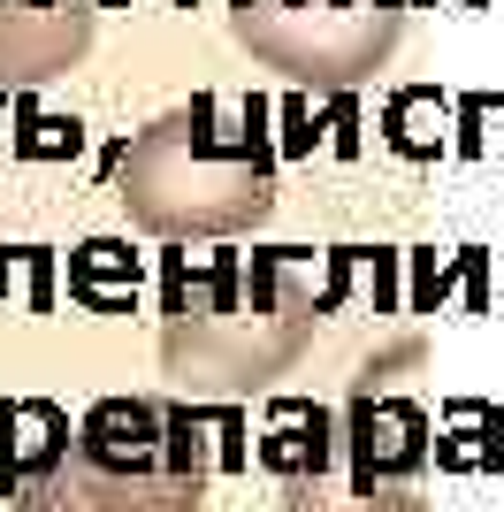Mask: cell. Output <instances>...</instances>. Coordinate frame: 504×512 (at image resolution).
<instances>
[{"mask_svg":"<svg viewBox=\"0 0 504 512\" xmlns=\"http://www.w3.org/2000/svg\"><path fill=\"white\" fill-rule=\"evenodd\" d=\"M222 467H245L230 413H199V398H100L16 512H199Z\"/></svg>","mask_w":504,"mask_h":512,"instance_id":"cell-2","label":"cell"},{"mask_svg":"<svg viewBox=\"0 0 504 512\" xmlns=\"http://www.w3.org/2000/svg\"><path fill=\"white\" fill-rule=\"evenodd\" d=\"M130 283H138V260L123 253V245H107V237H92V245H77V260H69V291H77L84 306H123Z\"/></svg>","mask_w":504,"mask_h":512,"instance_id":"cell-10","label":"cell"},{"mask_svg":"<svg viewBox=\"0 0 504 512\" xmlns=\"http://www.w3.org/2000/svg\"><path fill=\"white\" fill-rule=\"evenodd\" d=\"M344 451H352L359 474L413 482V474L428 467V413L405 406V398H375V390H359L352 421H344Z\"/></svg>","mask_w":504,"mask_h":512,"instance_id":"cell-6","label":"cell"},{"mask_svg":"<svg viewBox=\"0 0 504 512\" xmlns=\"http://www.w3.org/2000/svg\"><path fill=\"white\" fill-rule=\"evenodd\" d=\"M69 444V421L62 406H46V398H8L0 406V497H23L39 482Z\"/></svg>","mask_w":504,"mask_h":512,"instance_id":"cell-7","label":"cell"},{"mask_svg":"<svg viewBox=\"0 0 504 512\" xmlns=\"http://www.w3.org/2000/svg\"><path fill=\"white\" fill-rule=\"evenodd\" d=\"M92 8L84 0H0V92L46 85L84 62Z\"/></svg>","mask_w":504,"mask_h":512,"instance_id":"cell-5","label":"cell"},{"mask_svg":"<svg viewBox=\"0 0 504 512\" xmlns=\"http://www.w3.org/2000/svg\"><path fill=\"white\" fill-rule=\"evenodd\" d=\"M84 8H115V0H84Z\"/></svg>","mask_w":504,"mask_h":512,"instance_id":"cell-11","label":"cell"},{"mask_svg":"<svg viewBox=\"0 0 504 512\" xmlns=\"http://www.w3.org/2000/svg\"><path fill=\"white\" fill-rule=\"evenodd\" d=\"M321 291L298 245L268 253H168L161 360L191 398H252L314 344Z\"/></svg>","mask_w":504,"mask_h":512,"instance_id":"cell-1","label":"cell"},{"mask_svg":"<svg viewBox=\"0 0 504 512\" xmlns=\"http://www.w3.org/2000/svg\"><path fill=\"white\" fill-rule=\"evenodd\" d=\"M115 199L153 237H237L268 222L275 169L260 146V107H237V130H222V100H191L161 115L130 138Z\"/></svg>","mask_w":504,"mask_h":512,"instance_id":"cell-3","label":"cell"},{"mask_svg":"<svg viewBox=\"0 0 504 512\" xmlns=\"http://www.w3.org/2000/svg\"><path fill=\"white\" fill-rule=\"evenodd\" d=\"M283 512H428L413 497V482H382V474H344V482H329V467L321 474H291V505Z\"/></svg>","mask_w":504,"mask_h":512,"instance_id":"cell-8","label":"cell"},{"mask_svg":"<svg viewBox=\"0 0 504 512\" xmlns=\"http://www.w3.org/2000/svg\"><path fill=\"white\" fill-rule=\"evenodd\" d=\"M268 459L283 474H321L336 459V421L321 406H275V436H268Z\"/></svg>","mask_w":504,"mask_h":512,"instance_id":"cell-9","label":"cell"},{"mask_svg":"<svg viewBox=\"0 0 504 512\" xmlns=\"http://www.w3.org/2000/svg\"><path fill=\"white\" fill-rule=\"evenodd\" d=\"M230 31L252 62L306 92H359L405 31V0H230Z\"/></svg>","mask_w":504,"mask_h":512,"instance_id":"cell-4","label":"cell"}]
</instances>
